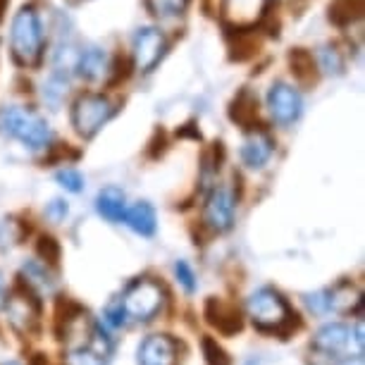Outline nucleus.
Returning a JSON list of instances; mask_svg holds the SVG:
<instances>
[{
    "label": "nucleus",
    "instance_id": "7",
    "mask_svg": "<svg viewBox=\"0 0 365 365\" xmlns=\"http://www.w3.org/2000/svg\"><path fill=\"white\" fill-rule=\"evenodd\" d=\"M234 212H237V194L230 187H215L203 205V222L208 230L222 234L232 230Z\"/></svg>",
    "mask_w": 365,
    "mask_h": 365
},
{
    "label": "nucleus",
    "instance_id": "20",
    "mask_svg": "<svg viewBox=\"0 0 365 365\" xmlns=\"http://www.w3.org/2000/svg\"><path fill=\"white\" fill-rule=\"evenodd\" d=\"M327 294H329V308L336 313H349L363 306V294L351 282H339L334 289H327Z\"/></svg>",
    "mask_w": 365,
    "mask_h": 365
},
{
    "label": "nucleus",
    "instance_id": "1",
    "mask_svg": "<svg viewBox=\"0 0 365 365\" xmlns=\"http://www.w3.org/2000/svg\"><path fill=\"white\" fill-rule=\"evenodd\" d=\"M43 29L38 12L31 5H24L12 19L10 29V53L19 67H38L43 60Z\"/></svg>",
    "mask_w": 365,
    "mask_h": 365
},
{
    "label": "nucleus",
    "instance_id": "4",
    "mask_svg": "<svg viewBox=\"0 0 365 365\" xmlns=\"http://www.w3.org/2000/svg\"><path fill=\"white\" fill-rule=\"evenodd\" d=\"M115 103L103 93H84L72 106V127L79 136L93 139L115 115Z\"/></svg>",
    "mask_w": 365,
    "mask_h": 365
},
{
    "label": "nucleus",
    "instance_id": "10",
    "mask_svg": "<svg viewBox=\"0 0 365 365\" xmlns=\"http://www.w3.org/2000/svg\"><path fill=\"white\" fill-rule=\"evenodd\" d=\"M351 341L356 344V354L363 356V344L356 339L354 329L341 325V322H329V325L318 329V334H315V339H313V346L318 349L320 354L339 356L344 351L351 349Z\"/></svg>",
    "mask_w": 365,
    "mask_h": 365
},
{
    "label": "nucleus",
    "instance_id": "31",
    "mask_svg": "<svg viewBox=\"0 0 365 365\" xmlns=\"http://www.w3.org/2000/svg\"><path fill=\"white\" fill-rule=\"evenodd\" d=\"M67 212H70V205H67L65 201H60V198H55V201L48 203L46 217L51 220V222H63V220L67 217Z\"/></svg>",
    "mask_w": 365,
    "mask_h": 365
},
{
    "label": "nucleus",
    "instance_id": "32",
    "mask_svg": "<svg viewBox=\"0 0 365 365\" xmlns=\"http://www.w3.org/2000/svg\"><path fill=\"white\" fill-rule=\"evenodd\" d=\"M106 322H108V325H113V327H122V325L127 322V315H125V311H122L120 299L113 301V303L108 306V311H106Z\"/></svg>",
    "mask_w": 365,
    "mask_h": 365
},
{
    "label": "nucleus",
    "instance_id": "26",
    "mask_svg": "<svg viewBox=\"0 0 365 365\" xmlns=\"http://www.w3.org/2000/svg\"><path fill=\"white\" fill-rule=\"evenodd\" d=\"M201 349H203L205 363H208V365H232L230 356H227V351L220 346V344L212 339V336H203Z\"/></svg>",
    "mask_w": 365,
    "mask_h": 365
},
{
    "label": "nucleus",
    "instance_id": "28",
    "mask_svg": "<svg viewBox=\"0 0 365 365\" xmlns=\"http://www.w3.org/2000/svg\"><path fill=\"white\" fill-rule=\"evenodd\" d=\"M175 274H177V282L184 289H187L189 294L196 292V274H194V270H191V265L187 263V260H177V263H175Z\"/></svg>",
    "mask_w": 365,
    "mask_h": 365
},
{
    "label": "nucleus",
    "instance_id": "24",
    "mask_svg": "<svg viewBox=\"0 0 365 365\" xmlns=\"http://www.w3.org/2000/svg\"><path fill=\"white\" fill-rule=\"evenodd\" d=\"M65 365H108V356L98 354L91 346L67 349Z\"/></svg>",
    "mask_w": 365,
    "mask_h": 365
},
{
    "label": "nucleus",
    "instance_id": "30",
    "mask_svg": "<svg viewBox=\"0 0 365 365\" xmlns=\"http://www.w3.org/2000/svg\"><path fill=\"white\" fill-rule=\"evenodd\" d=\"M38 253L43 256L46 263H58V258H60L58 241L51 239V237H43V239H41V244H38Z\"/></svg>",
    "mask_w": 365,
    "mask_h": 365
},
{
    "label": "nucleus",
    "instance_id": "12",
    "mask_svg": "<svg viewBox=\"0 0 365 365\" xmlns=\"http://www.w3.org/2000/svg\"><path fill=\"white\" fill-rule=\"evenodd\" d=\"M141 365H175L177 363V341L168 334L146 336L139 346Z\"/></svg>",
    "mask_w": 365,
    "mask_h": 365
},
{
    "label": "nucleus",
    "instance_id": "5",
    "mask_svg": "<svg viewBox=\"0 0 365 365\" xmlns=\"http://www.w3.org/2000/svg\"><path fill=\"white\" fill-rule=\"evenodd\" d=\"M122 311L136 322H148L160 313L165 303V289L153 279H136L122 294Z\"/></svg>",
    "mask_w": 365,
    "mask_h": 365
},
{
    "label": "nucleus",
    "instance_id": "35",
    "mask_svg": "<svg viewBox=\"0 0 365 365\" xmlns=\"http://www.w3.org/2000/svg\"><path fill=\"white\" fill-rule=\"evenodd\" d=\"M5 5H8V0H0V17H3V12H5Z\"/></svg>",
    "mask_w": 365,
    "mask_h": 365
},
{
    "label": "nucleus",
    "instance_id": "23",
    "mask_svg": "<svg viewBox=\"0 0 365 365\" xmlns=\"http://www.w3.org/2000/svg\"><path fill=\"white\" fill-rule=\"evenodd\" d=\"M318 63V67L325 74H334V77H339V74L344 72V55L336 46L327 43L320 48V60H315Z\"/></svg>",
    "mask_w": 365,
    "mask_h": 365
},
{
    "label": "nucleus",
    "instance_id": "13",
    "mask_svg": "<svg viewBox=\"0 0 365 365\" xmlns=\"http://www.w3.org/2000/svg\"><path fill=\"white\" fill-rule=\"evenodd\" d=\"M19 279H22V287L26 292L34 294L36 299L43 294H51L55 289L53 274L46 267V263H41V260H26L22 265V272H19Z\"/></svg>",
    "mask_w": 365,
    "mask_h": 365
},
{
    "label": "nucleus",
    "instance_id": "18",
    "mask_svg": "<svg viewBox=\"0 0 365 365\" xmlns=\"http://www.w3.org/2000/svg\"><path fill=\"white\" fill-rule=\"evenodd\" d=\"M122 222H125L132 232L141 234V237H153L155 227H158L155 208L148 201H139V203H134L132 208H127Z\"/></svg>",
    "mask_w": 365,
    "mask_h": 365
},
{
    "label": "nucleus",
    "instance_id": "25",
    "mask_svg": "<svg viewBox=\"0 0 365 365\" xmlns=\"http://www.w3.org/2000/svg\"><path fill=\"white\" fill-rule=\"evenodd\" d=\"M24 237V227L17 220H0V249H12Z\"/></svg>",
    "mask_w": 365,
    "mask_h": 365
},
{
    "label": "nucleus",
    "instance_id": "27",
    "mask_svg": "<svg viewBox=\"0 0 365 365\" xmlns=\"http://www.w3.org/2000/svg\"><path fill=\"white\" fill-rule=\"evenodd\" d=\"M58 182L60 187H63L65 191H72V194H79L81 189H84V177H81L79 170L74 168H65L58 172Z\"/></svg>",
    "mask_w": 365,
    "mask_h": 365
},
{
    "label": "nucleus",
    "instance_id": "9",
    "mask_svg": "<svg viewBox=\"0 0 365 365\" xmlns=\"http://www.w3.org/2000/svg\"><path fill=\"white\" fill-rule=\"evenodd\" d=\"M267 108H270V115L277 125L289 127V125H294L303 113L301 93L296 91L294 86L284 84V81H277V84H272L270 91H267Z\"/></svg>",
    "mask_w": 365,
    "mask_h": 365
},
{
    "label": "nucleus",
    "instance_id": "36",
    "mask_svg": "<svg viewBox=\"0 0 365 365\" xmlns=\"http://www.w3.org/2000/svg\"><path fill=\"white\" fill-rule=\"evenodd\" d=\"M3 365H19L17 361H8V363H3Z\"/></svg>",
    "mask_w": 365,
    "mask_h": 365
},
{
    "label": "nucleus",
    "instance_id": "3",
    "mask_svg": "<svg viewBox=\"0 0 365 365\" xmlns=\"http://www.w3.org/2000/svg\"><path fill=\"white\" fill-rule=\"evenodd\" d=\"M246 311H249L251 322L263 332H282L289 327V322L296 315H292V308L284 301V296L274 292L272 287H263L258 292H253L246 303Z\"/></svg>",
    "mask_w": 365,
    "mask_h": 365
},
{
    "label": "nucleus",
    "instance_id": "2",
    "mask_svg": "<svg viewBox=\"0 0 365 365\" xmlns=\"http://www.w3.org/2000/svg\"><path fill=\"white\" fill-rule=\"evenodd\" d=\"M0 132L10 139L22 141L26 148L41 150L51 148L53 132L48 122L31 108L24 106H5L0 108Z\"/></svg>",
    "mask_w": 365,
    "mask_h": 365
},
{
    "label": "nucleus",
    "instance_id": "33",
    "mask_svg": "<svg viewBox=\"0 0 365 365\" xmlns=\"http://www.w3.org/2000/svg\"><path fill=\"white\" fill-rule=\"evenodd\" d=\"M341 365H365V358L363 356H354V358H346Z\"/></svg>",
    "mask_w": 365,
    "mask_h": 365
},
{
    "label": "nucleus",
    "instance_id": "6",
    "mask_svg": "<svg viewBox=\"0 0 365 365\" xmlns=\"http://www.w3.org/2000/svg\"><path fill=\"white\" fill-rule=\"evenodd\" d=\"M168 53V38L155 26H143L136 31L132 46V60L139 72H153L163 55Z\"/></svg>",
    "mask_w": 365,
    "mask_h": 365
},
{
    "label": "nucleus",
    "instance_id": "15",
    "mask_svg": "<svg viewBox=\"0 0 365 365\" xmlns=\"http://www.w3.org/2000/svg\"><path fill=\"white\" fill-rule=\"evenodd\" d=\"M230 117L232 122H237L239 127L244 129H258V96L251 91V88H241V91L234 96L232 106H230Z\"/></svg>",
    "mask_w": 365,
    "mask_h": 365
},
{
    "label": "nucleus",
    "instance_id": "21",
    "mask_svg": "<svg viewBox=\"0 0 365 365\" xmlns=\"http://www.w3.org/2000/svg\"><path fill=\"white\" fill-rule=\"evenodd\" d=\"M365 0H332L329 3V22L336 26H351L363 17Z\"/></svg>",
    "mask_w": 365,
    "mask_h": 365
},
{
    "label": "nucleus",
    "instance_id": "16",
    "mask_svg": "<svg viewBox=\"0 0 365 365\" xmlns=\"http://www.w3.org/2000/svg\"><path fill=\"white\" fill-rule=\"evenodd\" d=\"M77 72H79V77H84L88 81H98L103 77H108V72H110L108 53L101 51V48H86V51H79Z\"/></svg>",
    "mask_w": 365,
    "mask_h": 365
},
{
    "label": "nucleus",
    "instance_id": "29",
    "mask_svg": "<svg viewBox=\"0 0 365 365\" xmlns=\"http://www.w3.org/2000/svg\"><path fill=\"white\" fill-rule=\"evenodd\" d=\"M306 306L311 308L313 313H318V315H325V313L332 311V308H329V294H327V289H325V292L308 294L306 296Z\"/></svg>",
    "mask_w": 365,
    "mask_h": 365
},
{
    "label": "nucleus",
    "instance_id": "8",
    "mask_svg": "<svg viewBox=\"0 0 365 365\" xmlns=\"http://www.w3.org/2000/svg\"><path fill=\"white\" fill-rule=\"evenodd\" d=\"M3 308L5 313H8V320L10 325L17 329V332H31L34 327H36L38 322V299L34 294L26 292L24 287L15 289V292H10L5 296L3 301Z\"/></svg>",
    "mask_w": 365,
    "mask_h": 365
},
{
    "label": "nucleus",
    "instance_id": "34",
    "mask_svg": "<svg viewBox=\"0 0 365 365\" xmlns=\"http://www.w3.org/2000/svg\"><path fill=\"white\" fill-rule=\"evenodd\" d=\"M5 301V287H3V279H0V306H3Z\"/></svg>",
    "mask_w": 365,
    "mask_h": 365
},
{
    "label": "nucleus",
    "instance_id": "19",
    "mask_svg": "<svg viewBox=\"0 0 365 365\" xmlns=\"http://www.w3.org/2000/svg\"><path fill=\"white\" fill-rule=\"evenodd\" d=\"M289 67H292V74L296 81H301L303 86H313L318 81V63H315L313 53L306 51V48H294L289 53Z\"/></svg>",
    "mask_w": 365,
    "mask_h": 365
},
{
    "label": "nucleus",
    "instance_id": "17",
    "mask_svg": "<svg viewBox=\"0 0 365 365\" xmlns=\"http://www.w3.org/2000/svg\"><path fill=\"white\" fill-rule=\"evenodd\" d=\"M96 210L101 212L108 222H122L127 212V196L122 189L117 187H106L96 196Z\"/></svg>",
    "mask_w": 365,
    "mask_h": 365
},
{
    "label": "nucleus",
    "instance_id": "22",
    "mask_svg": "<svg viewBox=\"0 0 365 365\" xmlns=\"http://www.w3.org/2000/svg\"><path fill=\"white\" fill-rule=\"evenodd\" d=\"M191 0H146V10L158 19H175L187 12Z\"/></svg>",
    "mask_w": 365,
    "mask_h": 365
},
{
    "label": "nucleus",
    "instance_id": "14",
    "mask_svg": "<svg viewBox=\"0 0 365 365\" xmlns=\"http://www.w3.org/2000/svg\"><path fill=\"white\" fill-rule=\"evenodd\" d=\"M205 318L212 327H217V332L222 334H234L241 329V318L239 311L230 303L220 301V299H208L205 301Z\"/></svg>",
    "mask_w": 365,
    "mask_h": 365
},
{
    "label": "nucleus",
    "instance_id": "11",
    "mask_svg": "<svg viewBox=\"0 0 365 365\" xmlns=\"http://www.w3.org/2000/svg\"><path fill=\"white\" fill-rule=\"evenodd\" d=\"M272 150H274V139L265 129H251L246 134L244 143H241V160H244L246 168L251 170H260L265 168L267 160L272 158Z\"/></svg>",
    "mask_w": 365,
    "mask_h": 365
}]
</instances>
